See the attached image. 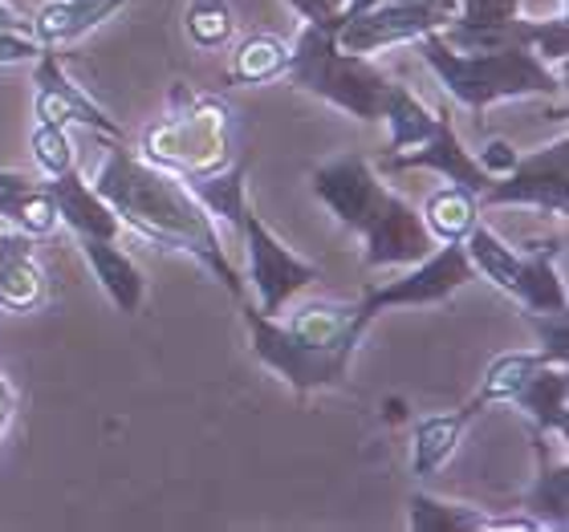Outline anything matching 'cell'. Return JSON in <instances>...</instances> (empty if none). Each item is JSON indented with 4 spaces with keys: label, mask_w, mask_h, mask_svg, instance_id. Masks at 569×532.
<instances>
[{
    "label": "cell",
    "mask_w": 569,
    "mask_h": 532,
    "mask_svg": "<svg viewBox=\"0 0 569 532\" xmlns=\"http://www.w3.org/2000/svg\"><path fill=\"white\" fill-rule=\"evenodd\" d=\"M183 33L191 46L200 49H224L237 33V12L228 0H191L183 12Z\"/></svg>",
    "instance_id": "obj_28"
},
{
    "label": "cell",
    "mask_w": 569,
    "mask_h": 532,
    "mask_svg": "<svg viewBox=\"0 0 569 532\" xmlns=\"http://www.w3.org/2000/svg\"><path fill=\"white\" fill-rule=\"evenodd\" d=\"M33 163L41 167V175H61V171H70L78 167V151H73V139H70V127H53V122H37L33 127Z\"/></svg>",
    "instance_id": "obj_29"
},
{
    "label": "cell",
    "mask_w": 569,
    "mask_h": 532,
    "mask_svg": "<svg viewBox=\"0 0 569 532\" xmlns=\"http://www.w3.org/2000/svg\"><path fill=\"white\" fill-rule=\"evenodd\" d=\"M480 195L460 183H448V188H439L427 195L423 203V228L431 232L436 244H463V237L472 232V224L480 220Z\"/></svg>",
    "instance_id": "obj_22"
},
{
    "label": "cell",
    "mask_w": 569,
    "mask_h": 532,
    "mask_svg": "<svg viewBox=\"0 0 569 532\" xmlns=\"http://www.w3.org/2000/svg\"><path fill=\"white\" fill-rule=\"evenodd\" d=\"M407 4H423V9H436L443 17H456V0H407Z\"/></svg>",
    "instance_id": "obj_39"
},
{
    "label": "cell",
    "mask_w": 569,
    "mask_h": 532,
    "mask_svg": "<svg viewBox=\"0 0 569 532\" xmlns=\"http://www.w3.org/2000/svg\"><path fill=\"white\" fill-rule=\"evenodd\" d=\"M375 4H382V0H346V9H342V21H350V17H358V12L375 9Z\"/></svg>",
    "instance_id": "obj_40"
},
{
    "label": "cell",
    "mask_w": 569,
    "mask_h": 532,
    "mask_svg": "<svg viewBox=\"0 0 569 532\" xmlns=\"http://www.w3.org/2000/svg\"><path fill=\"white\" fill-rule=\"evenodd\" d=\"M46 301V272L37 264L33 237L24 232H0V309L29 313Z\"/></svg>",
    "instance_id": "obj_18"
},
{
    "label": "cell",
    "mask_w": 569,
    "mask_h": 532,
    "mask_svg": "<svg viewBox=\"0 0 569 532\" xmlns=\"http://www.w3.org/2000/svg\"><path fill=\"white\" fill-rule=\"evenodd\" d=\"M476 281V269L468 261L463 244H436L423 261L407 264L403 277H395L387 284H370L358 309L367 313L370 321L379 318L382 309H399V305H439L463 289V284Z\"/></svg>",
    "instance_id": "obj_10"
},
{
    "label": "cell",
    "mask_w": 569,
    "mask_h": 532,
    "mask_svg": "<svg viewBox=\"0 0 569 532\" xmlns=\"http://www.w3.org/2000/svg\"><path fill=\"white\" fill-rule=\"evenodd\" d=\"M82 244V257L94 269V281L102 284V293L114 301L119 313H139L142 297H147V277L134 264V257L122 249L119 240H102V237H78Z\"/></svg>",
    "instance_id": "obj_17"
},
{
    "label": "cell",
    "mask_w": 569,
    "mask_h": 532,
    "mask_svg": "<svg viewBox=\"0 0 569 532\" xmlns=\"http://www.w3.org/2000/svg\"><path fill=\"white\" fill-rule=\"evenodd\" d=\"M237 232L244 237V257H249V281L257 289V309L269 318H281L284 305L293 301L301 289L321 281L318 264L301 261L261 215L244 208L237 220Z\"/></svg>",
    "instance_id": "obj_8"
},
{
    "label": "cell",
    "mask_w": 569,
    "mask_h": 532,
    "mask_svg": "<svg viewBox=\"0 0 569 532\" xmlns=\"http://www.w3.org/2000/svg\"><path fill=\"white\" fill-rule=\"evenodd\" d=\"M529 325L541 338V354L549 362H566L569 367V321L566 313H529Z\"/></svg>",
    "instance_id": "obj_31"
},
{
    "label": "cell",
    "mask_w": 569,
    "mask_h": 532,
    "mask_svg": "<svg viewBox=\"0 0 569 532\" xmlns=\"http://www.w3.org/2000/svg\"><path fill=\"white\" fill-rule=\"evenodd\" d=\"M127 4H134V0H46L29 17V33L37 37V46H49V49L73 46V41H82L90 29L110 21Z\"/></svg>",
    "instance_id": "obj_16"
},
{
    "label": "cell",
    "mask_w": 569,
    "mask_h": 532,
    "mask_svg": "<svg viewBox=\"0 0 569 532\" xmlns=\"http://www.w3.org/2000/svg\"><path fill=\"white\" fill-rule=\"evenodd\" d=\"M448 21L451 17H443V12H436V9H423V4L382 0L375 9L358 12V17L338 24V29H333V41H338V49H346V53L370 58V53H379V49L411 46V41H419L423 33L443 29Z\"/></svg>",
    "instance_id": "obj_12"
},
{
    "label": "cell",
    "mask_w": 569,
    "mask_h": 532,
    "mask_svg": "<svg viewBox=\"0 0 569 532\" xmlns=\"http://www.w3.org/2000/svg\"><path fill=\"white\" fill-rule=\"evenodd\" d=\"M533 451H537V480L525 496V512L537 516L546 529H566L569 524V463L561 455L558 463L549 460L546 435L533 426Z\"/></svg>",
    "instance_id": "obj_20"
},
{
    "label": "cell",
    "mask_w": 569,
    "mask_h": 532,
    "mask_svg": "<svg viewBox=\"0 0 569 532\" xmlns=\"http://www.w3.org/2000/svg\"><path fill=\"white\" fill-rule=\"evenodd\" d=\"M46 188H49V200H53V208H58V220L70 228L73 237L119 240V232H122L119 215L110 212V203L102 200L90 183H86V175L78 171V167L61 171V175H49Z\"/></svg>",
    "instance_id": "obj_14"
},
{
    "label": "cell",
    "mask_w": 569,
    "mask_h": 532,
    "mask_svg": "<svg viewBox=\"0 0 569 532\" xmlns=\"http://www.w3.org/2000/svg\"><path fill=\"white\" fill-rule=\"evenodd\" d=\"M517 159H521V151H517L509 139H488L485 147H480V154H476V167H480L488 179H500V175H509Z\"/></svg>",
    "instance_id": "obj_34"
},
{
    "label": "cell",
    "mask_w": 569,
    "mask_h": 532,
    "mask_svg": "<svg viewBox=\"0 0 569 532\" xmlns=\"http://www.w3.org/2000/svg\"><path fill=\"white\" fill-rule=\"evenodd\" d=\"M330 215L342 228L362 237V264L367 269H407L436 249L423 215L379 179V171L362 154H342L321 163L309 179Z\"/></svg>",
    "instance_id": "obj_3"
},
{
    "label": "cell",
    "mask_w": 569,
    "mask_h": 532,
    "mask_svg": "<svg viewBox=\"0 0 569 532\" xmlns=\"http://www.w3.org/2000/svg\"><path fill=\"white\" fill-rule=\"evenodd\" d=\"M411 46L419 49V58L439 78V86L468 110L517 102V98H561V78L525 46L492 49V53H456L451 46H443L439 29L423 33Z\"/></svg>",
    "instance_id": "obj_4"
},
{
    "label": "cell",
    "mask_w": 569,
    "mask_h": 532,
    "mask_svg": "<svg viewBox=\"0 0 569 532\" xmlns=\"http://www.w3.org/2000/svg\"><path fill=\"white\" fill-rule=\"evenodd\" d=\"M480 208H537V212L566 220L569 215V139L561 134L541 151L521 154L509 175L488 183Z\"/></svg>",
    "instance_id": "obj_9"
},
{
    "label": "cell",
    "mask_w": 569,
    "mask_h": 532,
    "mask_svg": "<svg viewBox=\"0 0 569 532\" xmlns=\"http://www.w3.org/2000/svg\"><path fill=\"white\" fill-rule=\"evenodd\" d=\"M411 167H419V171H436V175H443L448 183H460V188L476 191V195H485L488 183H492V179L476 167V154L460 142V134H456V122H451L448 110H439L436 131L427 134L419 147L391 151L379 163V171H382V175H395V171H411Z\"/></svg>",
    "instance_id": "obj_13"
},
{
    "label": "cell",
    "mask_w": 569,
    "mask_h": 532,
    "mask_svg": "<svg viewBox=\"0 0 569 532\" xmlns=\"http://www.w3.org/2000/svg\"><path fill=\"white\" fill-rule=\"evenodd\" d=\"M0 29H17V33H29V17L21 9H12L9 0H0Z\"/></svg>",
    "instance_id": "obj_38"
},
{
    "label": "cell",
    "mask_w": 569,
    "mask_h": 532,
    "mask_svg": "<svg viewBox=\"0 0 569 532\" xmlns=\"http://www.w3.org/2000/svg\"><path fill=\"white\" fill-rule=\"evenodd\" d=\"M521 17V0H456V21L463 24H509Z\"/></svg>",
    "instance_id": "obj_32"
},
{
    "label": "cell",
    "mask_w": 569,
    "mask_h": 532,
    "mask_svg": "<svg viewBox=\"0 0 569 532\" xmlns=\"http://www.w3.org/2000/svg\"><path fill=\"white\" fill-rule=\"evenodd\" d=\"M529 49H533L546 66H566V58H569V17L566 12L553 17V21H533V29H529Z\"/></svg>",
    "instance_id": "obj_30"
},
{
    "label": "cell",
    "mask_w": 569,
    "mask_h": 532,
    "mask_svg": "<svg viewBox=\"0 0 569 532\" xmlns=\"http://www.w3.org/2000/svg\"><path fill=\"white\" fill-rule=\"evenodd\" d=\"M0 215L9 220V228H17V232L33 240L49 237L58 228V208L49 200L46 179L4 171V167H0Z\"/></svg>",
    "instance_id": "obj_19"
},
{
    "label": "cell",
    "mask_w": 569,
    "mask_h": 532,
    "mask_svg": "<svg viewBox=\"0 0 569 532\" xmlns=\"http://www.w3.org/2000/svg\"><path fill=\"white\" fill-rule=\"evenodd\" d=\"M284 78H289V86L330 102L358 122H379L382 102L395 86L370 58L338 49L333 29H326V24H301L297 41L289 46Z\"/></svg>",
    "instance_id": "obj_6"
},
{
    "label": "cell",
    "mask_w": 569,
    "mask_h": 532,
    "mask_svg": "<svg viewBox=\"0 0 569 532\" xmlns=\"http://www.w3.org/2000/svg\"><path fill=\"white\" fill-rule=\"evenodd\" d=\"M485 516L488 512L476 504H451L431 492H411L407 500V529L411 532H480Z\"/></svg>",
    "instance_id": "obj_26"
},
{
    "label": "cell",
    "mask_w": 569,
    "mask_h": 532,
    "mask_svg": "<svg viewBox=\"0 0 569 532\" xmlns=\"http://www.w3.org/2000/svg\"><path fill=\"white\" fill-rule=\"evenodd\" d=\"M566 240H541L533 249L517 252L509 240H500L485 220H476L472 232L463 237V252L472 261L476 277H485L500 293L517 297L529 313H566L569 297L561 281L558 261Z\"/></svg>",
    "instance_id": "obj_7"
},
{
    "label": "cell",
    "mask_w": 569,
    "mask_h": 532,
    "mask_svg": "<svg viewBox=\"0 0 569 532\" xmlns=\"http://www.w3.org/2000/svg\"><path fill=\"white\" fill-rule=\"evenodd\" d=\"M468 423H472V414L463 406H456L448 414H423L416 423V435H411V472L419 480H431L456 455Z\"/></svg>",
    "instance_id": "obj_21"
},
{
    "label": "cell",
    "mask_w": 569,
    "mask_h": 532,
    "mask_svg": "<svg viewBox=\"0 0 569 532\" xmlns=\"http://www.w3.org/2000/svg\"><path fill=\"white\" fill-rule=\"evenodd\" d=\"M293 12L306 24H326V29H338L342 24V9L346 0H289Z\"/></svg>",
    "instance_id": "obj_35"
},
{
    "label": "cell",
    "mask_w": 569,
    "mask_h": 532,
    "mask_svg": "<svg viewBox=\"0 0 569 532\" xmlns=\"http://www.w3.org/2000/svg\"><path fill=\"white\" fill-rule=\"evenodd\" d=\"M41 49H46V46H37L33 33L0 29V70H12V66H33Z\"/></svg>",
    "instance_id": "obj_33"
},
{
    "label": "cell",
    "mask_w": 569,
    "mask_h": 532,
    "mask_svg": "<svg viewBox=\"0 0 569 532\" xmlns=\"http://www.w3.org/2000/svg\"><path fill=\"white\" fill-rule=\"evenodd\" d=\"M90 188L110 203V212L119 215L122 228H131L142 240H151L154 249L191 257L196 264L212 272L237 301H244V281H240L237 264L228 261L220 232H216V220L203 212L200 200L183 188L179 175L147 163L142 154L114 142L102 154Z\"/></svg>",
    "instance_id": "obj_1"
},
{
    "label": "cell",
    "mask_w": 569,
    "mask_h": 532,
    "mask_svg": "<svg viewBox=\"0 0 569 532\" xmlns=\"http://www.w3.org/2000/svg\"><path fill=\"white\" fill-rule=\"evenodd\" d=\"M284 66H289V46L273 33H249L232 53V70H228V82L232 86H264L284 78Z\"/></svg>",
    "instance_id": "obj_24"
},
{
    "label": "cell",
    "mask_w": 569,
    "mask_h": 532,
    "mask_svg": "<svg viewBox=\"0 0 569 532\" xmlns=\"http://www.w3.org/2000/svg\"><path fill=\"white\" fill-rule=\"evenodd\" d=\"M33 70V110L37 122H53V127H86V131L102 134V139H122V127L73 82L66 66H61L58 49H41Z\"/></svg>",
    "instance_id": "obj_11"
},
{
    "label": "cell",
    "mask_w": 569,
    "mask_h": 532,
    "mask_svg": "<svg viewBox=\"0 0 569 532\" xmlns=\"http://www.w3.org/2000/svg\"><path fill=\"white\" fill-rule=\"evenodd\" d=\"M12 414H17V391H12V382L0 374V443H4V431H9Z\"/></svg>",
    "instance_id": "obj_37"
},
{
    "label": "cell",
    "mask_w": 569,
    "mask_h": 532,
    "mask_svg": "<svg viewBox=\"0 0 569 532\" xmlns=\"http://www.w3.org/2000/svg\"><path fill=\"white\" fill-rule=\"evenodd\" d=\"M541 362H549L541 350H533V354H529V350H512V354L492 358V367H488L485 379H480V391L463 402V411L476 419V414L485 411V406H492V402H509L512 394H517V387H521Z\"/></svg>",
    "instance_id": "obj_25"
},
{
    "label": "cell",
    "mask_w": 569,
    "mask_h": 532,
    "mask_svg": "<svg viewBox=\"0 0 569 532\" xmlns=\"http://www.w3.org/2000/svg\"><path fill=\"white\" fill-rule=\"evenodd\" d=\"M244 154H240L237 163H228L224 171H216V175H188L183 179V188L200 200V208L212 220H224L228 228H237L240 212L249 208V195H244Z\"/></svg>",
    "instance_id": "obj_23"
},
{
    "label": "cell",
    "mask_w": 569,
    "mask_h": 532,
    "mask_svg": "<svg viewBox=\"0 0 569 532\" xmlns=\"http://www.w3.org/2000/svg\"><path fill=\"white\" fill-rule=\"evenodd\" d=\"M139 154L171 175H216L237 163V114L220 94H196L183 82L171 90V114L142 131Z\"/></svg>",
    "instance_id": "obj_5"
},
{
    "label": "cell",
    "mask_w": 569,
    "mask_h": 532,
    "mask_svg": "<svg viewBox=\"0 0 569 532\" xmlns=\"http://www.w3.org/2000/svg\"><path fill=\"white\" fill-rule=\"evenodd\" d=\"M244 330L261 367L273 370L293 394H313L350 382V358L367 338L370 318L358 301H306L289 321L244 305Z\"/></svg>",
    "instance_id": "obj_2"
},
{
    "label": "cell",
    "mask_w": 569,
    "mask_h": 532,
    "mask_svg": "<svg viewBox=\"0 0 569 532\" xmlns=\"http://www.w3.org/2000/svg\"><path fill=\"white\" fill-rule=\"evenodd\" d=\"M512 406L541 431V435H558L561 443L569 439V367L566 362H541L529 379L517 387Z\"/></svg>",
    "instance_id": "obj_15"
},
{
    "label": "cell",
    "mask_w": 569,
    "mask_h": 532,
    "mask_svg": "<svg viewBox=\"0 0 569 532\" xmlns=\"http://www.w3.org/2000/svg\"><path fill=\"white\" fill-rule=\"evenodd\" d=\"M546 524L529 516V512H512V516H485V529L480 532H541Z\"/></svg>",
    "instance_id": "obj_36"
},
{
    "label": "cell",
    "mask_w": 569,
    "mask_h": 532,
    "mask_svg": "<svg viewBox=\"0 0 569 532\" xmlns=\"http://www.w3.org/2000/svg\"><path fill=\"white\" fill-rule=\"evenodd\" d=\"M436 110H427L407 86L395 82L387 102H382V122L391 127V142H387V151H407V147H419L427 134L436 131Z\"/></svg>",
    "instance_id": "obj_27"
}]
</instances>
